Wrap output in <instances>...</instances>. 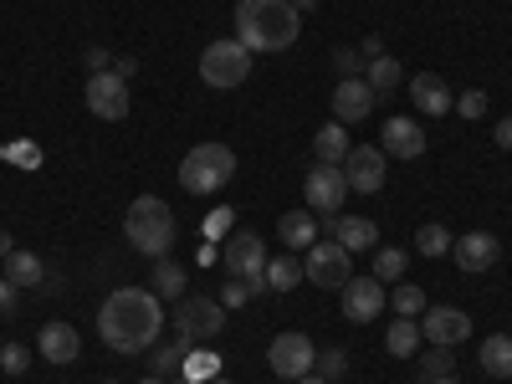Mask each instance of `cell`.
Wrapping results in <instances>:
<instances>
[{
  "label": "cell",
  "mask_w": 512,
  "mask_h": 384,
  "mask_svg": "<svg viewBox=\"0 0 512 384\" xmlns=\"http://www.w3.org/2000/svg\"><path fill=\"white\" fill-rule=\"evenodd\" d=\"M497 149H512V118L497 123Z\"/></svg>",
  "instance_id": "7bdbcfd3"
},
{
  "label": "cell",
  "mask_w": 512,
  "mask_h": 384,
  "mask_svg": "<svg viewBox=\"0 0 512 384\" xmlns=\"http://www.w3.org/2000/svg\"><path fill=\"white\" fill-rule=\"evenodd\" d=\"M221 323H226V308L216 303V297H180V308H175V333H185V338H216L221 333Z\"/></svg>",
  "instance_id": "30bf717a"
},
{
  "label": "cell",
  "mask_w": 512,
  "mask_h": 384,
  "mask_svg": "<svg viewBox=\"0 0 512 384\" xmlns=\"http://www.w3.org/2000/svg\"><path fill=\"white\" fill-rule=\"evenodd\" d=\"M482 369L492 379H512V338L507 333H492L487 344H482Z\"/></svg>",
  "instance_id": "4316f807"
},
{
  "label": "cell",
  "mask_w": 512,
  "mask_h": 384,
  "mask_svg": "<svg viewBox=\"0 0 512 384\" xmlns=\"http://www.w3.org/2000/svg\"><path fill=\"white\" fill-rule=\"evenodd\" d=\"M108 62H113V57H108V52H103V47H88V67H93V72H103V67H108Z\"/></svg>",
  "instance_id": "b9f144b4"
},
{
  "label": "cell",
  "mask_w": 512,
  "mask_h": 384,
  "mask_svg": "<svg viewBox=\"0 0 512 384\" xmlns=\"http://www.w3.org/2000/svg\"><path fill=\"white\" fill-rule=\"evenodd\" d=\"M410 103H415V113L446 118V113L456 108V93L446 88L441 72H415V77H410Z\"/></svg>",
  "instance_id": "2e32d148"
},
{
  "label": "cell",
  "mask_w": 512,
  "mask_h": 384,
  "mask_svg": "<svg viewBox=\"0 0 512 384\" xmlns=\"http://www.w3.org/2000/svg\"><path fill=\"white\" fill-rule=\"evenodd\" d=\"M466 333H472V318H466L461 308H425L420 313V338H425V344L456 349Z\"/></svg>",
  "instance_id": "4fadbf2b"
},
{
  "label": "cell",
  "mask_w": 512,
  "mask_h": 384,
  "mask_svg": "<svg viewBox=\"0 0 512 384\" xmlns=\"http://www.w3.org/2000/svg\"><path fill=\"white\" fill-rule=\"evenodd\" d=\"M139 384H169V379H159V374H149V379H139Z\"/></svg>",
  "instance_id": "7dc6e473"
},
{
  "label": "cell",
  "mask_w": 512,
  "mask_h": 384,
  "mask_svg": "<svg viewBox=\"0 0 512 384\" xmlns=\"http://www.w3.org/2000/svg\"><path fill=\"white\" fill-rule=\"evenodd\" d=\"M154 297L159 303L164 297H185V272H180V262H169V256L154 262Z\"/></svg>",
  "instance_id": "83f0119b"
},
{
  "label": "cell",
  "mask_w": 512,
  "mask_h": 384,
  "mask_svg": "<svg viewBox=\"0 0 512 384\" xmlns=\"http://www.w3.org/2000/svg\"><path fill=\"white\" fill-rule=\"evenodd\" d=\"M333 67L344 72V77H359V72H364V52H354V47H338V52H333Z\"/></svg>",
  "instance_id": "74e56055"
},
{
  "label": "cell",
  "mask_w": 512,
  "mask_h": 384,
  "mask_svg": "<svg viewBox=\"0 0 512 384\" xmlns=\"http://www.w3.org/2000/svg\"><path fill=\"white\" fill-rule=\"evenodd\" d=\"M338 169H344L349 190H359V195H379V185H384V154H379V144L349 149V159L338 164Z\"/></svg>",
  "instance_id": "5bb4252c"
},
{
  "label": "cell",
  "mask_w": 512,
  "mask_h": 384,
  "mask_svg": "<svg viewBox=\"0 0 512 384\" xmlns=\"http://www.w3.org/2000/svg\"><path fill=\"white\" fill-rule=\"evenodd\" d=\"M16 292H21V287H16L11 277H0V313H11V308H16Z\"/></svg>",
  "instance_id": "60d3db41"
},
{
  "label": "cell",
  "mask_w": 512,
  "mask_h": 384,
  "mask_svg": "<svg viewBox=\"0 0 512 384\" xmlns=\"http://www.w3.org/2000/svg\"><path fill=\"white\" fill-rule=\"evenodd\" d=\"M267 364H272V374H282V379H303V374H313L318 349H313L308 333H277L272 349H267Z\"/></svg>",
  "instance_id": "ba28073f"
},
{
  "label": "cell",
  "mask_w": 512,
  "mask_h": 384,
  "mask_svg": "<svg viewBox=\"0 0 512 384\" xmlns=\"http://www.w3.org/2000/svg\"><path fill=\"white\" fill-rule=\"evenodd\" d=\"M231 175H236V154L226 144H195L180 159V185L190 195H216V190L231 185Z\"/></svg>",
  "instance_id": "277c9868"
},
{
  "label": "cell",
  "mask_w": 512,
  "mask_h": 384,
  "mask_svg": "<svg viewBox=\"0 0 512 384\" xmlns=\"http://www.w3.org/2000/svg\"><path fill=\"white\" fill-rule=\"evenodd\" d=\"M36 349H41V359H52V364H72L82 354V338H77L72 323H47L41 338H36Z\"/></svg>",
  "instance_id": "ffe728a7"
},
{
  "label": "cell",
  "mask_w": 512,
  "mask_h": 384,
  "mask_svg": "<svg viewBox=\"0 0 512 384\" xmlns=\"http://www.w3.org/2000/svg\"><path fill=\"white\" fill-rule=\"evenodd\" d=\"M185 379L180 384H205V379H216L221 374V354H210V349H190V359H185V369H180Z\"/></svg>",
  "instance_id": "f1b7e54d"
},
{
  "label": "cell",
  "mask_w": 512,
  "mask_h": 384,
  "mask_svg": "<svg viewBox=\"0 0 512 384\" xmlns=\"http://www.w3.org/2000/svg\"><path fill=\"white\" fill-rule=\"evenodd\" d=\"M0 277H11L16 287H41L47 282V267H41V256H31V251H11L6 267H0Z\"/></svg>",
  "instance_id": "cb8c5ba5"
},
{
  "label": "cell",
  "mask_w": 512,
  "mask_h": 384,
  "mask_svg": "<svg viewBox=\"0 0 512 384\" xmlns=\"http://www.w3.org/2000/svg\"><path fill=\"white\" fill-rule=\"evenodd\" d=\"M344 369H349V354H344V349H328V354H318V364H313V374H323L328 384L344 379Z\"/></svg>",
  "instance_id": "e575fe53"
},
{
  "label": "cell",
  "mask_w": 512,
  "mask_h": 384,
  "mask_svg": "<svg viewBox=\"0 0 512 384\" xmlns=\"http://www.w3.org/2000/svg\"><path fill=\"white\" fill-rule=\"evenodd\" d=\"M297 31H303V16H297L292 0H241L236 6V41L256 57V52H287Z\"/></svg>",
  "instance_id": "7a4b0ae2"
},
{
  "label": "cell",
  "mask_w": 512,
  "mask_h": 384,
  "mask_svg": "<svg viewBox=\"0 0 512 384\" xmlns=\"http://www.w3.org/2000/svg\"><path fill=\"white\" fill-rule=\"evenodd\" d=\"M98 333H103V344L113 354H144L159 344V333H164V308H159V297L144 292V287H118L108 292V303L98 313Z\"/></svg>",
  "instance_id": "6da1fadb"
},
{
  "label": "cell",
  "mask_w": 512,
  "mask_h": 384,
  "mask_svg": "<svg viewBox=\"0 0 512 384\" xmlns=\"http://www.w3.org/2000/svg\"><path fill=\"white\" fill-rule=\"evenodd\" d=\"M405 267H410V251H400V246H379V251H374V277H379V282L405 277Z\"/></svg>",
  "instance_id": "4dcf8cb0"
},
{
  "label": "cell",
  "mask_w": 512,
  "mask_h": 384,
  "mask_svg": "<svg viewBox=\"0 0 512 384\" xmlns=\"http://www.w3.org/2000/svg\"><path fill=\"white\" fill-rule=\"evenodd\" d=\"M297 277H303L297 256H277V262H267V292H292Z\"/></svg>",
  "instance_id": "1f68e13d"
},
{
  "label": "cell",
  "mask_w": 512,
  "mask_h": 384,
  "mask_svg": "<svg viewBox=\"0 0 512 384\" xmlns=\"http://www.w3.org/2000/svg\"><path fill=\"white\" fill-rule=\"evenodd\" d=\"M446 374H456V359H451V349L431 344V349L420 354V384H436V379H446Z\"/></svg>",
  "instance_id": "f546056e"
},
{
  "label": "cell",
  "mask_w": 512,
  "mask_h": 384,
  "mask_svg": "<svg viewBox=\"0 0 512 384\" xmlns=\"http://www.w3.org/2000/svg\"><path fill=\"white\" fill-rule=\"evenodd\" d=\"M231 226H236V210H231V205H216V210L205 216V226H200V231H205L210 241H216V236H226Z\"/></svg>",
  "instance_id": "d590c367"
},
{
  "label": "cell",
  "mask_w": 512,
  "mask_h": 384,
  "mask_svg": "<svg viewBox=\"0 0 512 384\" xmlns=\"http://www.w3.org/2000/svg\"><path fill=\"white\" fill-rule=\"evenodd\" d=\"M338 297H344V318L349 323H374L384 313V303H390V292H384L379 277H349L344 287H338Z\"/></svg>",
  "instance_id": "8fae6325"
},
{
  "label": "cell",
  "mask_w": 512,
  "mask_h": 384,
  "mask_svg": "<svg viewBox=\"0 0 512 384\" xmlns=\"http://www.w3.org/2000/svg\"><path fill=\"white\" fill-rule=\"evenodd\" d=\"M113 72L128 82V72H139V62H134V57H118V62H113Z\"/></svg>",
  "instance_id": "ee69618b"
},
{
  "label": "cell",
  "mask_w": 512,
  "mask_h": 384,
  "mask_svg": "<svg viewBox=\"0 0 512 384\" xmlns=\"http://www.w3.org/2000/svg\"><path fill=\"white\" fill-rule=\"evenodd\" d=\"M123 236H128V246H134L139 256H149V262L169 256L175 251V210H169V200L139 195L134 205H128V216H123Z\"/></svg>",
  "instance_id": "3957f363"
},
{
  "label": "cell",
  "mask_w": 512,
  "mask_h": 384,
  "mask_svg": "<svg viewBox=\"0 0 512 384\" xmlns=\"http://www.w3.org/2000/svg\"><path fill=\"white\" fill-rule=\"evenodd\" d=\"M277 236L292 246V251H308L318 241V221H313V210H287V216L277 221Z\"/></svg>",
  "instance_id": "7402d4cb"
},
{
  "label": "cell",
  "mask_w": 512,
  "mask_h": 384,
  "mask_svg": "<svg viewBox=\"0 0 512 384\" xmlns=\"http://www.w3.org/2000/svg\"><path fill=\"white\" fill-rule=\"evenodd\" d=\"M415 246H420V256H446V251H451V231L431 221V226H420Z\"/></svg>",
  "instance_id": "836d02e7"
},
{
  "label": "cell",
  "mask_w": 512,
  "mask_h": 384,
  "mask_svg": "<svg viewBox=\"0 0 512 384\" xmlns=\"http://www.w3.org/2000/svg\"><path fill=\"white\" fill-rule=\"evenodd\" d=\"M333 113H338V123H364V118L374 113V88H369L364 77H338Z\"/></svg>",
  "instance_id": "e0dca14e"
},
{
  "label": "cell",
  "mask_w": 512,
  "mask_h": 384,
  "mask_svg": "<svg viewBox=\"0 0 512 384\" xmlns=\"http://www.w3.org/2000/svg\"><path fill=\"white\" fill-rule=\"evenodd\" d=\"M251 297V282H241V277H231L226 287H221V308H241Z\"/></svg>",
  "instance_id": "ab89813d"
},
{
  "label": "cell",
  "mask_w": 512,
  "mask_h": 384,
  "mask_svg": "<svg viewBox=\"0 0 512 384\" xmlns=\"http://www.w3.org/2000/svg\"><path fill=\"white\" fill-rule=\"evenodd\" d=\"M456 108H461V118H482V113H487V93H482V88H466V93L456 98Z\"/></svg>",
  "instance_id": "8d00e7d4"
},
{
  "label": "cell",
  "mask_w": 512,
  "mask_h": 384,
  "mask_svg": "<svg viewBox=\"0 0 512 384\" xmlns=\"http://www.w3.org/2000/svg\"><path fill=\"white\" fill-rule=\"evenodd\" d=\"M88 108L98 118H108V123L128 118V82L118 72H93L88 77Z\"/></svg>",
  "instance_id": "7c38bea8"
},
{
  "label": "cell",
  "mask_w": 512,
  "mask_h": 384,
  "mask_svg": "<svg viewBox=\"0 0 512 384\" xmlns=\"http://www.w3.org/2000/svg\"><path fill=\"white\" fill-rule=\"evenodd\" d=\"M103 384H118V379H103Z\"/></svg>",
  "instance_id": "f907efd6"
},
{
  "label": "cell",
  "mask_w": 512,
  "mask_h": 384,
  "mask_svg": "<svg viewBox=\"0 0 512 384\" xmlns=\"http://www.w3.org/2000/svg\"><path fill=\"white\" fill-rule=\"evenodd\" d=\"M354 251H344L338 241H313L308 246V262H303V277L313 282V287H344L349 277H354V262H349Z\"/></svg>",
  "instance_id": "52a82bcc"
},
{
  "label": "cell",
  "mask_w": 512,
  "mask_h": 384,
  "mask_svg": "<svg viewBox=\"0 0 512 384\" xmlns=\"http://www.w3.org/2000/svg\"><path fill=\"white\" fill-rule=\"evenodd\" d=\"M292 384H328L323 374H303V379H292Z\"/></svg>",
  "instance_id": "bcb514c9"
},
{
  "label": "cell",
  "mask_w": 512,
  "mask_h": 384,
  "mask_svg": "<svg viewBox=\"0 0 512 384\" xmlns=\"http://www.w3.org/2000/svg\"><path fill=\"white\" fill-rule=\"evenodd\" d=\"M303 195H308V210H318V216H338V205H344L349 195V180L338 164H313L308 180H303Z\"/></svg>",
  "instance_id": "9c48e42d"
},
{
  "label": "cell",
  "mask_w": 512,
  "mask_h": 384,
  "mask_svg": "<svg viewBox=\"0 0 512 384\" xmlns=\"http://www.w3.org/2000/svg\"><path fill=\"white\" fill-rule=\"evenodd\" d=\"M400 62L395 57H374V62H364V82L374 88V98H390L395 88H400Z\"/></svg>",
  "instance_id": "d4e9b609"
},
{
  "label": "cell",
  "mask_w": 512,
  "mask_h": 384,
  "mask_svg": "<svg viewBox=\"0 0 512 384\" xmlns=\"http://www.w3.org/2000/svg\"><path fill=\"white\" fill-rule=\"evenodd\" d=\"M451 256H456L461 272H487V267H497L502 241H497L492 231H466L461 241H451Z\"/></svg>",
  "instance_id": "9a60e30c"
},
{
  "label": "cell",
  "mask_w": 512,
  "mask_h": 384,
  "mask_svg": "<svg viewBox=\"0 0 512 384\" xmlns=\"http://www.w3.org/2000/svg\"><path fill=\"white\" fill-rule=\"evenodd\" d=\"M384 349H390L395 359L420 354V323H415V318H395V323H390V333H384Z\"/></svg>",
  "instance_id": "484cf974"
},
{
  "label": "cell",
  "mask_w": 512,
  "mask_h": 384,
  "mask_svg": "<svg viewBox=\"0 0 512 384\" xmlns=\"http://www.w3.org/2000/svg\"><path fill=\"white\" fill-rule=\"evenodd\" d=\"M349 149H354V144H349V128L338 123V118L318 128V139H313V154H318V164H344V159H349Z\"/></svg>",
  "instance_id": "44dd1931"
},
{
  "label": "cell",
  "mask_w": 512,
  "mask_h": 384,
  "mask_svg": "<svg viewBox=\"0 0 512 384\" xmlns=\"http://www.w3.org/2000/svg\"><path fill=\"white\" fill-rule=\"evenodd\" d=\"M436 384H461V379H456V374H446V379H436Z\"/></svg>",
  "instance_id": "681fc988"
},
{
  "label": "cell",
  "mask_w": 512,
  "mask_h": 384,
  "mask_svg": "<svg viewBox=\"0 0 512 384\" xmlns=\"http://www.w3.org/2000/svg\"><path fill=\"white\" fill-rule=\"evenodd\" d=\"M221 262H226L231 277L251 282V292H267V262H272V256H267V246H262L256 231H236L226 241V251H221Z\"/></svg>",
  "instance_id": "8992f818"
},
{
  "label": "cell",
  "mask_w": 512,
  "mask_h": 384,
  "mask_svg": "<svg viewBox=\"0 0 512 384\" xmlns=\"http://www.w3.org/2000/svg\"><path fill=\"white\" fill-rule=\"evenodd\" d=\"M205 384H231V379H226V374H216V379H205Z\"/></svg>",
  "instance_id": "c3c4849f"
},
{
  "label": "cell",
  "mask_w": 512,
  "mask_h": 384,
  "mask_svg": "<svg viewBox=\"0 0 512 384\" xmlns=\"http://www.w3.org/2000/svg\"><path fill=\"white\" fill-rule=\"evenodd\" d=\"M16 246H11V231H0V256H11Z\"/></svg>",
  "instance_id": "f6af8a7d"
},
{
  "label": "cell",
  "mask_w": 512,
  "mask_h": 384,
  "mask_svg": "<svg viewBox=\"0 0 512 384\" xmlns=\"http://www.w3.org/2000/svg\"><path fill=\"white\" fill-rule=\"evenodd\" d=\"M26 364H31V354H26L21 344H6V349H0V369H6V374H26Z\"/></svg>",
  "instance_id": "f35d334b"
},
{
  "label": "cell",
  "mask_w": 512,
  "mask_h": 384,
  "mask_svg": "<svg viewBox=\"0 0 512 384\" xmlns=\"http://www.w3.org/2000/svg\"><path fill=\"white\" fill-rule=\"evenodd\" d=\"M384 154L395 159H420L425 154V134L415 118H384Z\"/></svg>",
  "instance_id": "d6986e66"
},
{
  "label": "cell",
  "mask_w": 512,
  "mask_h": 384,
  "mask_svg": "<svg viewBox=\"0 0 512 384\" xmlns=\"http://www.w3.org/2000/svg\"><path fill=\"white\" fill-rule=\"evenodd\" d=\"M190 349H195V338L175 333V338H169V344H154V354H149V369H154L159 379H169V374H175V369H185Z\"/></svg>",
  "instance_id": "603a6c76"
},
{
  "label": "cell",
  "mask_w": 512,
  "mask_h": 384,
  "mask_svg": "<svg viewBox=\"0 0 512 384\" xmlns=\"http://www.w3.org/2000/svg\"><path fill=\"white\" fill-rule=\"evenodd\" d=\"M246 72H251V52L241 47L236 36L231 41H210V47L200 52V82H205V88H216V93L241 88Z\"/></svg>",
  "instance_id": "5b68a950"
},
{
  "label": "cell",
  "mask_w": 512,
  "mask_h": 384,
  "mask_svg": "<svg viewBox=\"0 0 512 384\" xmlns=\"http://www.w3.org/2000/svg\"><path fill=\"white\" fill-rule=\"evenodd\" d=\"M323 221H328L323 236H333L344 251H369V246L379 241V226L364 221V216H323Z\"/></svg>",
  "instance_id": "ac0fdd59"
},
{
  "label": "cell",
  "mask_w": 512,
  "mask_h": 384,
  "mask_svg": "<svg viewBox=\"0 0 512 384\" xmlns=\"http://www.w3.org/2000/svg\"><path fill=\"white\" fill-rule=\"evenodd\" d=\"M390 308H395L400 318H415V313H425V292H420L415 282H400V287L390 292Z\"/></svg>",
  "instance_id": "d6a6232c"
}]
</instances>
